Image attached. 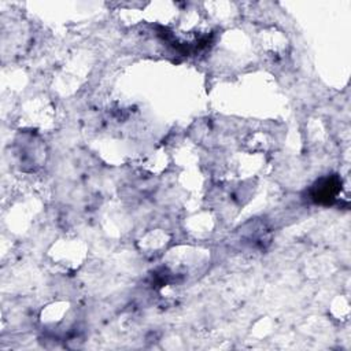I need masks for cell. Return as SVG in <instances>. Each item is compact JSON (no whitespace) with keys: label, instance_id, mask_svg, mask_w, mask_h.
Wrapping results in <instances>:
<instances>
[{"label":"cell","instance_id":"cell-1","mask_svg":"<svg viewBox=\"0 0 351 351\" xmlns=\"http://www.w3.org/2000/svg\"><path fill=\"white\" fill-rule=\"evenodd\" d=\"M340 192V181L337 177H325L313 186V199L318 203H332Z\"/></svg>","mask_w":351,"mask_h":351}]
</instances>
